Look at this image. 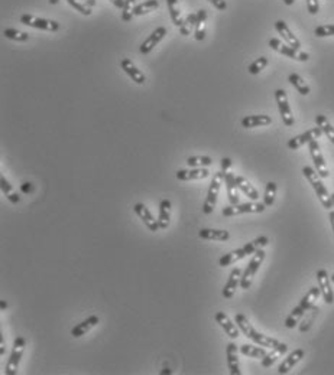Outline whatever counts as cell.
<instances>
[{
    "label": "cell",
    "mask_w": 334,
    "mask_h": 375,
    "mask_svg": "<svg viewBox=\"0 0 334 375\" xmlns=\"http://www.w3.org/2000/svg\"><path fill=\"white\" fill-rule=\"evenodd\" d=\"M275 100H276V104H278V108H279V114L282 117V121L287 127H291L294 126L295 120H294L293 111L290 108V104H288V97H287V93L284 90H276L275 91Z\"/></svg>",
    "instance_id": "8fae6325"
},
{
    "label": "cell",
    "mask_w": 334,
    "mask_h": 375,
    "mask_svg": "<svg viewBox=\"0 0 334 375\" xmlns=\"http://www.w3.org/2000/svg\"><path fill=\"white\" fill-rule=\"evenodd\" d=\"M242 270L239 269V267H236V269H233L231 270V273H230L229 280H227V283L224 284V289H223V297L224 299H231L233 295H234V292H236V289L240 286V278H242Z\"/></svg>",
    "instance_id": "ac0fdd59"
},
{
    "label": "cell",
    "mask_w": 334,
    "mask_h": 375,
    "mask_svg": "<svg viewBox=\"0 0 334 375\" xmlns=\"http://www.w3.org/2000/svg\"><path fill=\"white\" fill-rule=\"evenodd\" d=\"M294 1H295V0H284V3H285L287 6H293Z\"/></svg>",
    "instance_id": "6f0895ef"
},
{
    "label": "cell",
    "mask_w": 334,
    "mask_h": 375,
    "mask_svg": "<svg viewBox=\"0 0 334 375\" xmlns=\"http://www.w3.org/2000/svg\"><path fill=\"white\" fill-rule=\"evenodd\" d=\"M307 7L311 15H317L320 10V3H318V0H307Z\"/></svg>",
    "instance_id": "7dc6e473"
},
{
    "label": "cell",
    "mask_w": 334,
    "mask_h": 375,
    "mask_svg": "<svg viewBox=\"0 0 334 375\" xmlns=\"http://www.w3.org/2000/svg\"><path fill=\"white\" fill-rule=\"evenodd\" d=\"M169 219H171V201L162 199L159 204V217H158V224L161 230H167Z\"/></svg>",
    "instance_id": "f1b7e54d"
},
{
    "label": "cell",
    "mask_w": 334,
    "mask_h": 375,
    "mask_svg": "<svg viewBox=\"0 0 334 375\" xmlns=\"http://www.w3.org/2000/svg\"><path fill=\"white\" fill-rule=\"evenodd\" d=\"M266 65H268V58L266 57H260V58H258V60L252 62L251 65H249V68H248V71H249V74H252V75H258L262 69L266 68Z\"/></svg>",
    "instance_id": "b9f144b4"
},
{
    "label": "cell",
    "mask_w": 334,
    "mask_h": 375,
    "mask_svg": "<svg viewBox=\"0 0 334 375\" xmlns=\"http://www.w3.org/2000/svg\"><path fill=\"white\" fill-rule=\"evenodd\" d=\"M272 123V119L269 116L259 114V116H246L242 119V127L245 129H255V127H263L269 126Z\"/></svg>",
    "instance_id": "4316f807"
},
{
    "label": "cell",
    "mask_w": 334,
    "mask_h": 375,
    "mask_svg": "<svg viewBox=\"0 0 334 375\" xmlns=\"http://www.w3.org/2000/svg\"><path fill=\"white\" fill-rule=\"evenodd\" d=\"M230 166H231V160L229 158L222 159V170L223 172H227L230 169Z\"/></svg>",
    "instance_id": "681fc988"
},
{
    "label": "cell",
    "mask_w": 334,
    "mask_h": 375,
    "mask_svg": "<svg viewBox=\"0 0 334 375\" xmlns=\"http://www.w3.org/2000/svg\"><path fill=\"white\" fill-rule=\"evenodd\" d=\"M4 341H3V336H0V355H4Z\"/></svg>",
    "instance_id": "f5cc1de1"
},
{
    "label": "cell",
    "mask_w": 334,
    "mask_h": 375,
    "mask_svg": "<svg viewBox=\"0 0 334 375\" xmlns=\"http://www.w3.org/2000/svg\"><path fill=\"white\" fill-rule=\"evenodd\" d=\"M68 4L71 7H74L77 12H80L81 15H85V16H90L91 15V7L84 1V0H67Z\"/></svg>",
    "instance_id": "7bdbcfd3"
},
{
    "label": "cell",
    "mask_w": 334,
    "mask_h": 375,
    "mask_svg": "<svg viewBox=\"0 0 334 375\" xmlns=\"http://www.w3.org/2000/svg\"><path fill=\"white\" fill-rule=\"evenodd\" d=\"M213 163V159L209 156H191L187 159V165L189 168H206Z\"/></svg>",
    "instance_id": "ab89813d"
},
{
    "label": "cell",
    "mask_w": 334,
    "mask_h": 375,
    "mask_svg": "<svg viewBox=\"0 0 334 375\" xmlns=\"http://www.w3.org/2000/svg\"><path fill=\"white\" fill-rule=\"evenodd\" d=\"M320 312V309L318 307H315V306H313L310 310H308V313H310V316L304 320V323L299 326V331L301 332H305V331H308L310 328H311V325H313V320L315 319V316H317V313Z\"/></svg>",
    "instance_id": "bcb514c9"
},
{
    "label": "cell",
    "mask_w": 334,
    "mask_h": 375,
    "mask_svg": "<svg viewBox=\"0 0 334 375\" xmlns=\"http://www.w3.org/2000/svg\"><path fill=\"white\" fill-rule=\"evenodd\" d=\"M198 237L203 239H213V241H227L230 238V233L226 230L203 228L198 231Z\"/></svg>",
    "instance_id": "83f0119b"
},
{
    "label": "cell",
    "mask_w": 334,
    "mask_h": 375,
    "mask_svg": "<svg viewBox=\"0 0 334 375\" xmlns=\"http://www.w3.org/2000/svg\"><path fill=\"white\" fill-rule=\"evenodd\" d=\"M302 173H304L305 179L308 180V183L313 186L314 192L317 194V197L320 199L321 205H323L326 209H332V206H333L332 195L329 194L327 188H326L324 183L321 182V179L323 178L317 173V170L313 169V168H310V166H304V168H302Z\"/></svg>",
    "instance_id": "277c9868"
},
{
    "label": "cell",
    "mask_w": 334,
    "mask_h": 375,
    "mask_svg": "<svg viewBox=\"0 0 334 375\" xmlns=\"http://www.w3.org/2000/svg\"><path fill=\"white\" fill-rule=\"evenodd\" d=\"M159 3L158 0H147L141 4H136L135 6V10H133V15L135 16H142V15H147L149 12H153L155 9H158Z\"/></svg>",
    "instance_id": "e575fe53"
},
{
    "label": "cell",
    "mask_w": 334,
    "mask_h": 375,
    "mask_svg": "<svg viewBox=\"0 0 334 375\" xmlns=\"http://www.w3.org/2000/svg\"><path fill=\"white\" fill-rule=\"evenodd\" d=\"M236 183H237V188H239L246 197L251 198L252 201H258V199H259V192L252 186L249 180H246L243 176H236Z\"/></svg>",
    "instance_id": "f546056e"
},
{
    "label": "cell",
    "mask_w": 334,
    "mask_h": 375,
    "mask_svg": "<svg viewBox=\"0 0 334 375\" xmlns=\"http://www.w3.org/2000/svg\"><path fill=\"white\" fill-rule=\"evenodd\" d=\"M305 355V352H304V349H301V348H298V349H295L294 352H291L290 355L285 358V361L279 365V368H278V374H288L291 370H293L294 367L304 358Z\"/></svg>",
    "instance_id": "ffe728a7"
},
{
    "label": "cell",
    "mask_w": 334,
    "mask_h": 375,
    "mask_svg": "<svg viewBox=\"0 0 334 375\" xmlns=\"http://www.w3.org/2000/svg\"><path fill=\"white\" fill-rule=\"evenodd\" d=\"M21 23L26 25V26H31V28H35V29H42V31H48V32H57L60 31V23L57 20H49V19H43V18H37L34 15H22L21 16Z\"/></svg>",
    "instance_id": "30bf717a"
},
{
    "label": "cell",
    "mask_w": 334,
    "mask_h": 375,
    "mask_svg": "<svg viewBox=\"0 0 334 375\" xmlns=\"http://www.w3.org/2000/svg\"><path fill=\"white\" fill-rule=\"evenodd\" d=\"M315 123L323 130V133L327 136V138L334 144V127L332 126V123L329 121V119L326 116H323V114H318L315 117Z\"/></svg>",
    "instance_id": "1f68e13d"
},
{
    "label": "cell",
    "mask_w": 334,
    "mask_h": 375,
    "mask_svg": "<svg viewBox=\"0 0 334 375\" xmlns=\"http://www.w3.org/2000/svg\"><path fill=\"white\" fill-rule=\"evenodd\" d=\"M315 36L318 38H326V36H334V25H323L317 26L314 31Z\"/></svg>",
    "instance_id": "f6af8a7d"
},
{
    "label": "cell",
    "mask_w": 334,
    "mask_h": 375,
    "mask_svg": "<svg viewBox=\"0 0 334 375\" xmlns=\"http://www.w3.org/2000/svg\"><path fill=\"white\" fill-rule=\"evenodd\" d=\"M195 23H197V13H188L187 18H186L184 22H183V25L180 26V32H181V35H184V36L189 35L191 29H192V28H195Z\"/></svg>",
    "instance_id": "f35d334b"
},
{
    "label": "cell",
    "mask_w": 334,
    "mask_h": 375,
    "mask_svg": "<svg viewBox=\"0 0 334 375\" xmlns=\"http://www.w3.org/2000/svg\"><path fill=\"white\" fill-rule=\"evenodd\" d=\"M332 280H333V281H334V274H333V276H332Z\"/></svg>",
    "instance_id": "94428289"
},
{
    "label": "cell",
    "mask_w": 334,
    "mask_h": 375,
    "mask_svg": "<svg viewBox=\"0 0 334 375\" xmlns=\"http://www.w3.org/2000/svg\"><path fill=\"white\" fill-rule=\"evenodd\" d=\"M288 351V345L287 343H282V342H279V345H276L275 348H272V351L269 354H266V355L262 358V367L263 368H269L272 364L278 359V358H281L282 355H285V352Z\"/></svg>",
    "instance_id": "484cf974"
},
{
    "label": "cell",
    "mask_w": 334,
    "mask_h": 375,
    "mask_svg": "<svg viewBox=\"0 0 334 375\" xmlns=\"http://www.w3.org/2000/svg\"><path fill=\"white\" fill-rule=\"evenodd\" d=\"M329 218H330V222H332V228H333V231H334V211H330V214H329Z\"/></svg>",
    "instance_id": "db71d44e"
},
{
    "label": "cell",
    "mask_w": 334,
    "mask_h": 375,
    "mask_svg": "<svg viewBox=\"0 0 334 375\" xmlns=\"http://www.w3.org/2000/svg\"><path fill=\"white\" fill-rule=\"evenodd\" d=\"M276 197V183L275 182H268L266 183V189H265V195H263V204L266 206H272L275 202Z\"/></svg>",
    "instance_id": "60d3db41"
},
{
    "label": "cell",
    "mask_w": 334,
    "mask_h": 375,
    "mask_svg": "<svg viewBox=\"0 0 334 375\" xmlns=\"http://www.w3.org/2000/svg\"><path fill=\"white\" fill-rule=\"evenodd\" d=\"M224 180V172H216L214 176H213V180L210 183L209 192H207V197H206V201L203 204V212L206 215H210L213 214L214 208H216V202H217V197H219V192H220V186Z\"/></svg>",
    "instance_id": "5b68a950"
},
{
    "label": "cell",
    "mask_w": 334,
    "mask_h": 375,
    "mask_svg": "<svg viewBox=\"0 0 334 375\" xmlns=\"http://www.w3.org/2000/svg\"><path fill=\"white\" fill-rule=\"evenodd\" d=\"M206 20H207V12L204 9H200L197 12V23H195V39L203 40L206 38Z\"/></svg>",
    "instance_id": "4dcf8cb0"
},
{
    "label": "cell",
    "mask_w": 334,
    "mask_h": 375,
    "mask_svg": "<svg viewBox=\"0 0 334 375\" xmlns=\"http://www.w3.org/2000/svg\"><path fill=\"white\" fill-rule=\"evenodd\" d=\"M133 10H135V0H125V6L122 9V20L130 22L133 19Z\"/></svg>",
    "instance_id": "ee69618b"
},
{
    "label": "cell",
    "mask_w": 334,
    "mask_h": 375,
    "mask_svg": "<svg viewBox=\"0 0 334 375\" xmlns=\"http://www.w3.org/2000/svg\"><path fill=\"white\" fill-rule=\"evenodd\" d=\"M275 29L278 31V34L282 36V39L285 40L290 46H293L295 49H299L301 48V42L297 39V36L291 32V29L288 28V25L284 22V20H278L275 23Z\"/></svg>",
    "instance_id": "d6986e66"
},
{
    "label": "cell",
    "mask_w": 334,
    "mask_h": 375,
    "mask_svg": "<svg viewBox=\"0 0 334 375\" xmlns=\"http://www.w3.org/2000/svg\"><path fill=\"white\" fill-rule=\"evenodd\" d=\"M25 346H26L25 338L18 336V338L15 339V342H13L12 354H10V358H9V361H7V364H6V370H4L6 375H15L18 373V367H19L21 358L22 355H23Z\"/></svg>",
    "instance_id": "9c48e42d"
},
{
    "label": "cell",
    "mask_w": 334,
    "mask_h": 375,
    "mask_svg": "<svg viewBox=\"0 0 334 375\" xmlns=\"http://www.w3.org/2000/svg\"><path fill=\"white\" fill-rule=\"evenodd\" d=\"M48 1H49L51 4H57V3H58L60 0H48Z\"/></svg>",
    "instance_id": "680465c9"
},
{
    "label": "cell",
    "mask_w": 334,
    "mask_h": 375,
    "mask_svg": "<svg viewBox=\"0 0 334 375\" xmlns=\"http://www.w3.org/2000/svg\"><path fill=\"white\" fill-rule=\"evenodd\" d=\"M268 244H269V238L265 237V236H260V237L255 238L253 241L245 244L242 248H237V250L229 253V254H224L223 257H220L219 266H220V267L231 266V264L237 263L239 260H242V258H245V257L255 254L259 248H262V247H265V245H268Z\"/></svg>",
    "instance_id": "6da1fadb"
},
{
    "label": "cell",
    "mask_w": 334,
    "mask_h": 375,
    "mask_svg": "<svg viewBox=\"0 0 334 375\" xmlns=\"http://www.w3.org/2000/svg\"><path fill=\"white\" fill-rule=\"evenodd\" d=\"M317 281H318V287L321 290V295L324 297V302L327 305H333L334 293L332 290V284H330V277L324 269H320L317 272Z\"/></svg>",
    "instance_id": "5bb4252c"
},
{
    "label": "cell",
    "mask_w": 334,
    "mask_h": 375,
    "mask_svg": "<svg viewBox=\"0 0 334 375\" xmlns=\"http://www.w3.org/2000/svg\"><path fill=\"white\" fill-rule=\"evenodd\" d=\"M110 1H111L117 9H120V10H122L123 6H125V0H110Z\"/></svg>",
    "instance_id": "f907efd6"
},
{
    "label": "cell",
    "mask_w": 334,
    "mask_h": 375,
    "mask_svg": "<svg viewBox=\"0 0 334 375\" xmlns=\"http://www.w3.org/2000/svg\"><path fill=\"white\" fill-rule=\"evenodd\" d=\"M288 81L293 84L294 87L297 88V91L301 94V96H308L310 94V87H308V84L304 81V79L301 78L298 74H295V72H293V74H290V77H288Z\"/></svg>",
    "instance_id": "d6a6232c"
},
{
    "label": "cell",
    "mask_w": 334,
    "mask_h": 375,
    "mask_svg": "<svg viewBox=\"0 0 334 375\" xmlns=\"http://www.w3.org/2000/svg\"><path fill=\"white\" fill-rule=\"evenodd\" d=\"M226 356H227V367L231 375H240V365H239V356H237V346L236 343L230 342L226 348Z\"/></svg>",
    "instance_id": "603a6c76"
},
{
    "label": "cell",
    "mask_w": 334,
    "mask_h": 375,
    "mask_svg": "<svg viewBox=\"0 0 334 375\" xmlns=\"http://www.w3.org/2000/svg\"><path fill=\"white\" fill-rule=\"evenodd\" d=\"M133 211L136 212V215H138V217L144 221V224L147 225L149 231L156 233L158 230H161V228H159V224H158V219H155V218H153V215L150 214V211L148 209L144 204H135Z\"/></svg>",
    "instance_id": "2e32d148"
},
{
    "label": "cell",
    "mask_w": 334,
    "mask_h": 375,
    "mask_svg": "<svg viewBox=\"0 0 334 375\" xmlns=\"http://www.w3.org/2000/svg\"><path fill=\"white\" fill-rule=\"evenodd\" d=\"M240 352H242L243 355L249 356V358H260V359L268 354L266 349H265V346H263V348H262L260 345H259V346H253V345H248V343H245V345L240 346Z\"/></svg>",
    "instance_id": "836d02e7"
},
{
    "label": "cell",
    "mask_w": 334,
    "mask_h": 375,
    "mask_svg": "<svg viewBox=\"0 0 334 375\" xmlns=\"http://www.w3.org/2000/svg\"><path fill=\"white\" fill-rule=\"evenodd\" d=\"M3 35H4V38L16 40V42H26V40L29 39V35L26 32H22V31H18V29H13V28L4 29Z\"/></svg>",
    "instance_id": "74e56055"
},
{
    "label": "cell",
    "mask_w": 334,
    "mask_h": 375,
    "mask_svg": "<svg viewBox=\"0 0 334 375\" xmlns=\"http://www.w3.org/2000/svg\"><path fill=\"white\" fill-rule=\"evenodd\" d=\"M224 182H226V189H227V198H229L230 205H237L239 204V188L236 183V175L231 172H224Z\"/></svg>",
    "instance_id": "d4e9b609"
},
{
    "label": "cell",
    "mask_w": 334,
    "mask_h": 375,
    "mask_svg": "<svg viewBox=\"0 0 334 375\" xmlns=\"http://www.w3.org/2000/svg\"><path fill=\"white\" fill-rule=\"evenodd\" d=\"M0 188H1V192L7 197V199H9L10 202L18 204V202L21 201L19 195H18V194H15L13 186L7 182V179L4 178V176H1V178H0Z\"/></svg>",
    "instance_id": "8d00e7d4"
},
{
    "label": "cell",
    "mask_w": 334,
    "mask_h": 375,
    "mask_svg": "<svg viewBox=\"0 0 334 375\" xmlns=\"http://www.w3.org/2000/svg\"><path fill=\"white\" fill-rule=\"evenodd\" d=\"M266 208L265 204L260 202H246V204H237V205H230L223 208L222 214L224 217H234V215H240V214H260L263 212Z\"/></svg>",
    "instance_id": "52a82bcc"
},
{
    "label": "cell",
    "mask_w": 334,
    "mask_h": 375,
    "mask_svg": "<svg viewBox=\"0 0 334 375\" xmlns=\"http://www.w3.org/2000/svg\"><path fill=\"white\" fill-rule=\"evenodd\" d=\"M332 201H333V206H334V194H332Z\"/></svg>",
    "instance_id": "91938a15"
},
{
    "label": "cell",
    "mask_w": 334,
    "mask_h": 375,
    "mask_svg": "<svg viewBox=\"0 0 334 375\" xmlns=\"http://www.w3.org/2000/svg\"><path fill=\"white\" fill-rule=\"evenodd\" d=\"M165 35H167V28H164V26H159V28H156L149 36L147 38V40L141 45V48H139V51H141V54H144V55H148L161 40L165 38Z\"/></svg>",
    "instance_id": "9a60e30c"
},
{
    "label": "cell",
    "mask_w": 334,
    "mask_h": 375,
    "mask_svg": "<svg viewBox=\"0 0 334 375\" xmlns=\"http://www.w3.org/2000/svg\"><path fill=\"white\" fill-rule=\"evenodd\" d=\"M269 46H271L273 51L288 57L294 61H299V62H305V61L310 60V55L307 52H302L299 49H295L293 46H290L288 43H282L279 39L276 38H272L269 39Z\"/></svg>",
    "instance_id": "ba28073f"
},
{
    "label": "cell",
    "mask_w": 334,
    "mask_h": 375,
    "mask_svg": "<svg viewBox=\"0 0 334 375\" xmlns=\"http://www.w3.org/2000/svg\"><path fill=\"white\" fill-rule=\"evenodd\" d=\"M234 320H236V325L239 326L240 332H243V335L246 336V338H249L251 341H253L256 345H260V346H265V348H275L276 345H279V341H278V339L258 332V331L252 326V323L248 320V317L245 315L237 313L236 317H234Z\"/></svg>",
    "instance_id": "3957f363"
},
{
    "label": "cell",
    "mask_w": 334,
    "mask_h": 375,
    "mask_svg": "<svg viewBox=\"0 0 334 375\" xmlns=\"http://www.w3.org/2000/svg\"><path fill=\"white\" fill-rule=\"evenodd\" d=\"M214 319H216V322L224 329V332H226L231 339H237V338H239V332H240L239 326L234 325V323L230 320L229 316L226 315L224 312H217L216 316H214Z\"/></svg>",
    "instance_id": "e0dca14e"
},
{
    "label": "cell",
    "mask_w": 334,
    "mask_h": 375,
    "mask_svg": "<svg viewBox=\"0 0 334 375\" xmlns=\"http://www.w3.org/2000/svg\"><path fill=\"white\" fill-rule=\"evenodd\" d=\"M84 1H85L90 7H94V6L97 4V1H96V0H84Z\"/></svg>",
    "instance_id": "11a10c76"
},
{
    "label": "cell",
    "mask_w": 334,
    "mask_h": 375,
    "mask_svg": "<svg viewBox=\"0 0 334 375\" xmlns=\"http://www.w3.org/2000/svg\"><path fill=\"white\" fill-rule=\"evenodd\" d=\"M22 191H23V192H31V191H32L31 183H28V182H26V183H23V185H22Z\"/></svg>",
    "instance_id": "816d5d0a"
},
{
    "label": "cell",
    "mask_w": 334,
    "mask_h": 375,
    "mask_svg": "<svg viewBox=\"0 0 334 375\" xmlns=\"http://www.w3.org/2000/svg\"><path fill=\"white\" fill-rule=\"evenodd\" d=\"M320 295H321L320 287H311V289L308 290V293L301 299L299 305L295 306L293 309V312L290 313V316L285 319V328L294 329V328L299 323V320L304 317V315L315 305V302L318 300Z\"/></svg>",
    "instance_id": "7a4b0ae2"
},
{
    "label": "cell",
    "mask_w": 334,
    "mask_h": 375,
    "mask_svg": "<svg viewBox=\"0 0 334 375\" xmlns=\"http://www.w3.org/2000/svg\"><path fill=\"white\" fill-rule=\"evenodd\" d=\"M210 175L206 168H191V169H181L177 170L175 176L178 180H195V179H204Z\"/></svg>",
    "instance_id": "44dd1931"
},
{
    "label": "cell",
    "mask_w": 334,
    "mask_h": 375,
    "mask_svg": "<svg viewBox=\"0 0 334 375\" xmlns=\"http://www.w3.org/2000/svg\"><path fill=\"white\" fill-rule=\"evenodd\" d=\"M265 256H266V253H265L262 248H259V250L253 254L252 260L249 261V264H248V267H246V270H245L243 274H242V278H240V287H242V289H245V290L251 289L252 283H253V277L258 273L259 267L262 266V263H263V260H265Z\"/></svg>",
    "instance_id": "8992f818"
},
{
    "label": "cell",
    "mask_w": 334,
    "mask_h": 375,
    "mask_svg": "<svg viewBox=\"0 0 334 375\" xmlns=\"http://www.w3.org/2000/svg\"><path fill=\"white\" fill-rule=\"evenodd\" d=\"M120 67H122V69L125 71L126 74L132 78V81H135L136 84H144V82L147 81L145 74H144L141 69H138V68H136V65H135L132 61L129 60V58L122 60V62H120Z\"/></svg>",
    "instance_id": "7402d4cb"
},
{
    "label": "cell",
    "mask_w": 334,
    "mask_h": 375,
    "mask_svg": "<svg viewBox=\"0 0 334 375\" xmlns=\"http://www.w3.org/2000/svg\"><path fill=\"white\" fill-rule=\"evenodd\" d=\"M308 149H310V153H311V158H313L314 166H315L317 173L323 179L329 178L330 172H329V168H327V165H326V162H324V156H323V153H321V150H320L318 141H317V140L310 141V143H308Z\"/></svg>",
    "instance_id": "7c38bea8"
},
{
    "label": "cell",
    "mask_w": 334,
    "mask_h": 375,
    "mask_svg": "<svg viewBox=\"0 0 334 375\" xmlns=\"http://www.w3.org/2000/svg\"><path fill=\"white\" fill-rule=\"evenodd\" d=\"M321 135H323V130L317 126V127H314V129L307 130L305 133H302V135H299V136H295V137L291 138V140L287 143V146H288L291 150H297V149H299L301 146H304V144H307V143H310V141H313V140L320 138L321 137Z\"/></svg>",
    "instance_id": "4fadbf2b"
},
{
    "label": "cell",
    "mask_w": 334,
    "mask_h": 375,
    "mask_svg": "<svg viewBox=\"0 0 334 375\" xmlns=\"http://www.w3.org/2000/svg\"><path fill=\"white\" fill-rule=\"evenodd\" d=\"M168 4V10H169V15H171V19L174 22L175 26H181L183 25V16H181V12L178 9V0H167Z\"/></svg>",
    "instance_id": "d590c367"
},
{
    "label": "cell",
    "mask_w": 334,
    "mask_h": 375,
    "mask_svg": "<svg viewBox=\"0 0 334 375\" xmlns=\"http://www.w3.org/2000/svg\"><path fill=\"white\" fill-rule=\"evenodd\" d=\"M207 1H210L217 10H226V9H227L226 0H207Z\"/></svg>",
    "instance_id": "c3c4849f"
},
{
    "label": "cell",
    "mask_w": 334,
    "mask_h": 375,
    "mask_svg": "<svg viewBox=\"0 0 334 375\" xmlns=\"http://www.w3.org/2000/svg\"><path fill=\"white\" fill-rule=\"evenodd\" d=\"M99 322H100L99 316L91 315L90 317H87L85 320H83L81 323L75 325V326L71 329V335L74 336V338H80V336L85 335L90 329H93L94 326H97Z\"/></svg>",
    "instance_id": "cb8c5ba5"
},
{
    "label": "cell",
    "mask_w": 334,
    "mask_h": 375,
    "mask_svg": "<svg viewBox=\"0 0 334 375\" xmlns=\"http://www.w3.org/2000/svg\"><path fill=\"white\" fill-rule=\"evenodd\" d=\"M0 307H1V310H4V309L7 307V303H6L4 300H1V302H0Z\"/></svg>",
    "instance_id": "9f6ffc18"
}]
</instances>
